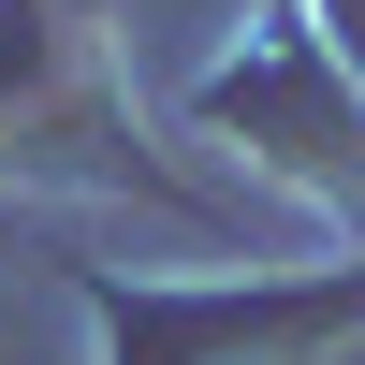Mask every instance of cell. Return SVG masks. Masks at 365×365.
<instances>
[]
</instances>
